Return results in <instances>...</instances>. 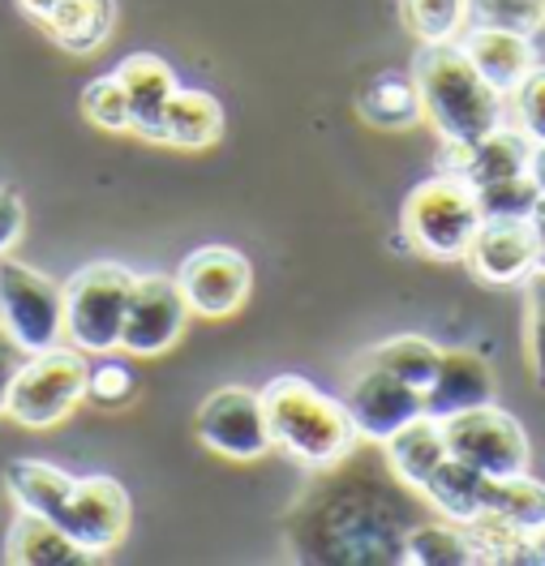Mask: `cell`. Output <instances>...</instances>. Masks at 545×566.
Masks as SVG:
<instances>
[{
    "label": "cell",
    "instance_id": "obj_7",
    "mask_svg": "<svg viewBox=\"0 0 545 566\" xmlns=\"http://www.w3.org/2000/svg\"><path fill=\"white\" fill-rule=\"evenodd\" d=\"M442 433H447V451L469 468H476V472H485V476L528 472V460H533L528 433L499 403H481V408L447 417Z\"/></svg>",
    "mask_w": 545,
    "mask_h": 566
},
{
    "label": "cell",
    "instance_id": "obj_25",
    "mask_svg": "<svg viewBox=\"0 0 545 566\" xmlns=\"http://www.w3.org/2000/svg\"><path fill=\"white\" fill-rule=\"evenodd\" d=\"M403 563H476V549L464 524L434 520V524H412L400 545Z\"/></svg>",
    "mask_w": 545,
    "mask_h": 566
},
{
    "label": "cell",
    "instance_id": "obj_33",
    "mask_svg": "<svg viewBox=\"0 0 545 566\" xmlns=\"http://www.w3.org/2000/svg\"><path fill=\"white\" fill-rule=\"evenodd\" d=\"M22 228H27V207H22V198L0 185V253H9V249L22 241Z\"/></svg>",
    "mask_w": 545,
    "mask_h": 566
},
{
    "label": "cell",
    "instance_id": "obj_35",
    "mask_svg": "<svg viewBox=\"0 0 545 566\" xmlns=\"http://www.w3.org/2000/svg\"><path fill=\"white\" fill-rule=\"evenodd\" d=\"M528 232H533V249H537V271H545V198L528 211Z\"/></svg>",
    "mask_w": 545,
    "mask_h": 566
},
{
    "label": "cell",
    "instance_id": "obj_24",
    "mask_svg": "<svg viewBox=\"0 0 545 566\" xmlns=\"http://www.w3.org/2000/svg\"><path fill=\"white\" fill-rule=\"evenodd\" d=\"M485 511L520 524L524 532H537L545 528V485L533 481L528 472L485 476Z\"/></svg>",
    "mask_w": 545,
    "mask_h": 566
},
{
    "label": "cell",
    "instance_id": "obj_8",
    "mask_svg": "<svg viewBox=\"0 0 545 566\" xmlns=\"http://www.w3.org/2000/svg\"><path fill=\"white\" fill-rule=\"evenodd\" d=\"M198 438L207 451L223 460H262L275 451L271 424L262 408V390L250 387H219L216 395L202 399L198 408Z\"/></svg>",
    "mask_w": 545,
    "mask_h": 566
},
{
    "label": "cell",
    "instance_id": "obj_32",
    "mask_svg": "<svg viewBox=\"0 0 545 566\" xmlns=\"http://www.w3.org/2000/svg\"><path fill=\"white\" fill-rule=\"evenodd\" d=\"M515 99V125L533 142H545V65H533L528 77L511 91Z\"/></svg>",
    "mask_w": 545,
    "mask_h": 566
},
{
    "label": "cell",
    "instance_id": "obj_23",
    "mask_svg": "<svg viewBox=\"0 0 545 566\" xmlns=\"http://www.w3.org/2000/svg\"><path fill=\"white\" fill-rule=\"evenodd\" d=\"M365 360L378 365V369H387V374H396V378H403L408 387L426 390L430 378H434L438 360H442V348H438L434 339H426V335H391V339L374 344L365 353Z\"/></svg>",
    "mask_w": 545,
    "mask_h": 566
},
{
    "label": "cell",
    "instance_id": "obj_31",
    "mask_svg": "<svg viewBox=\"0 0 545 566\" xmlns=\"http://www.w3.org/2000/svg\"><path fill=\"white\" fill-rule=\"evenodd\" d=\"M528 305H524V348H528V369L537 378V387H545V271H533L528 280Z\"/></svg>",
    "mask_w": 545,
    "mask_h": 566
},
{
    "label": "cell",
    "instance_id": "obj_34",
    "mask_svg": "<svg viewBox=\"0 0 545 566\" xmlns=\"http://www.w3.org/2000/svg\"><path fill=\"white\" fill-rule=\"evenodd\" d=\"M22 348L0 331V412H4V395H9V382H13V374H18V365H22Z\"/></svg>",
    "mask_w": 545,
    "mask_h": 566
},
{
    "label": "cell",
    "instance_id": "obj_20",
    "mask_svg": "<svg viewBox=\"0 0 545 566\" xmlns=\"http://www.w3.org/2000/svg\"><path fill=\"white\" fill-rule=\"evenodd\" d=\"M421 497L434 506L442 520L469 524V520H476L485 511V472H476L464 460L447 455L434 468V476L421 485Z\"/></svg>",
    "mask_w": 545,
    "mask_h": 566
},
{
    "label": "cell",
    "instance_id": "obj_17",
    "mask_svg": "<svg viewBox=\"0 0 545 566\" xmlns=\"http://www.w3.org/2000/svg\"><path fill=\"white\" fill-rule=\"evenodd\" d=\"M451 451H447V433H442V421L434 417H417V421H408L403 429H396L387 442H382V460L391 468V476L400 481L403 490H412V494H421V485L434 476V468L447 460Z\"/></svg>",
    "mask_w": 545,
    "mask_h": 566
},
{
    "label": "cell",
    "instance_id": "obj_16",
    "mask_svg": "<svg viewBox=\"0 0 545 566\" xmlns=\"http://www.w3.org/2000/svg\"><path fill=\"white\" fill-rule=\"evenodd\" d=\"M116 82L125 86V99H129V116H134V134L146 142H155V129H159V116L168 99L177 95V73L164 56L155 52H134L116 65Z\"/></svg>",
    "mask_w": 545,
    "mask_h": 566
},
{
    "label": "cell",
    "instance_id": "obj_11",
    "mask_svg": "<svg viewBox=\"0 0 545 566\" xmlns=\"http://www.w3.org/2000/svg\"><path fill=\"white\" fill-rule=\"evenodd\" d=\"M189 305L177 280L168 275H138L129 292V310L120 326V353L129 356H164L185 331Z\"/></svg>",
    "mask_w": 545,
    "mask_h": 566
},
{
    "label": "cell",
    "instance_id": "obj_21",
    "mask_svg": "<svg viewBox=\"0 0 545 566\" xmlns=\"http://www.w3.org/2000/svg\"><path fill=\"white\" fill-rule=\"evenodd\" d=\"M4 485L18 502V511H35V515L56 520V511L65 506L73 490V476L43 460H13L4 468Z\"/></svg>",
    "mask_w": 545,
    "mask_h": 566
},
{
    "label": "cell",
    "instance_id": "obj_15",
    "mask_svg": "<svg viewBox=\"0 0 545 566\" xmlns=\"http://www.w3.org/2000/svg\"><path fill=\"white\" fill-rule=\"evenodd\" d=\"M464 48V56L473 61V70L494 86L511 95L528 70L537 65V48L533 35H520V31H499V27H464V35L455 39Z\"/></svg>",
    "mask_w": 545,
    "mask_h": 566
},
{
    "label": "cell",
    "instance_id": "obj_38",
    "mask_svg": "<svg viewBox=\"0 0 545 566\" xmlns=\"http://www.w3.org/2000/svg\"><path fill=\"white\" fill-rule=\"evenodd\" d=\"M31 4H35L39 13H52V9H56V4H61V0H31Z\"/></svg>",
    "mask_w": 545,
    "mask_h": 566
},
{
    "label": "cell",
    "instance_id": "obj_36",
    "mask_svg": "<svg viewBox=\"0 0 545 566\" xmlns=\"http://www.w3.org/2000/svg\"><path fill=\"white\" fill-rule=\"evenodd\" d=\"M528 177L537 185V193L545 198V142H533V159H528Z\"/></svg>",
    "mask_w": 545,
    "mask_h": 566
},
{
    "label": "cell",
    "instance_id": "obj_28",
    "mask_svg": "<svg viewBox=\"0 0 545 566\" xmlns=\"http://www.w3.org/2000/svg\"><path fill=\"white\" fill-rule=\"evenodd\" d=\"M82 112L95 129H108V134H134V116H129V99H125V86L116 82V73L108 77H95L86 91H82Z\"/></svg>",
    "mask_w": 545,
    "mask_h": 566
},
{
    "label": "cell",
    "instance_id": "obj_30",
    "mask_svg": "<svg viewBox=\"0 0 545 566\" xmlns=\"http://www.w3.org/2000/svg\"><path fill=\"white\" fill-rule=\"evenodd\" d=\"M138 395V374L129 360H116V356H99V365H91V378H86V399L104 403V408H120Z\"/></svg>",
    "mask_w": 545,
    "mask_h": 566
},
{
    "label": "cell",
    "instance_id": "obj_22",
    "mask_svg": "<svg viewBox=\"0 0 545 566\" xmlns=\"http://www.w3.org/2000/svg\"><path fill=\"white\" fill-rule=\"evenodd\" d=\"M357 107H361L365 120L378 125V129H408V125H417V120L426 116L412 73H408V77H403V73H382V77H374L361 91Z\"/></svg>",
    "mask_w": 545,
    "mask_h": 566
},
{
    "label": "cell",
    "instance_id": "obj_12",
    "mask_svg": "<svg viewBox=\"0 0 545 566\" xmlns=\"http://www.w3.org/2000/svg\"><path fill=\"white\" fill-rule=\"evenodd\" d=\"M344 408H348V417H353L361 438L387 442L396 429H403V424L417 421L426 412V390L408 387L403 378L361 360V369L353 374V382L344 390Z\"/></svg>",
    "mask_w": 545,
    "mask_h": 566
},
{
    "label": "cell",
    "instance_id": "obj_27",
    "mask_svg": "<svg viewBox=\"0 0 545 566\" xmlns=\"http://www.w3.org/2000/svg\"><path fill=\"white\" fill-rule=\"evenodd\" d=\"M469 27L537 35L545 27V0H469Z\"/></svg>",
    "mask_w": 545,
    "mask_h": 566
},
{
    "label": "cell",
    "instance_id": "obj_4",
    "mask_svg": "<svg viewBox=\"0 0 545 566\" xmlns=\"http://www.w3.org/2000/svg\"><path fill=\"white\" fill-rule=\"evenodd\" d=\"M86 378L91 360L73 344H52L43 353L22 356L4 395V417L22 429H52L86 399Z\"/></svg>",
    "mask_w": 545,
    "mask_h": 566
},
{
    "label": "cell",
    "instance_id": "obj_18",
    "mask_svg": "<svg viewBox=\"0 0 545 566\" xmlns=\"http://www.w3.org/2000/svg\"><path fill=\"white\" fill-rule=\"evenodd\" d=\"M223 138V104L207 91H185L177 86V95L168 99L155 142L181 146V150H207Z\"/></svg>",
    "mask_w": 545,
    "mask_h": 566
},
{
    "label": "cell",
    "instance_id": "obj_37",
    "mask_svg": "<svg viewBox=\"0 0 545 566\" xmlns=\"http://www.w3.org/2000/svg\"><path fill=\"white\" fill-rule=\"evenodd\" d=\"M533 563H545V528L533 532Z\"/></svg>",
    "mask_w": 545,
    "mask_h": 566
},
{
    "label": "cell",
    "instance_id": "obj_10",
    "mask_svg": "<svg viewBox=\"0 0 545 566\" xmlns=\"http://www.w3.org/2000/svg\"><path fill=\"white\" fill-rule=\"evenodd\" d=\"M56 524L82 545L86 558L112 554L129 532V494L116 476H73V490L56 511Z\"/></svg>",
    "mask_w": 545,
    "mask_h": 566
},
{
    "label": "cell",
    "instance_id": "obj_1",
    "mask_svg": "<svg viewBox=\"0 0 545 566\" xmlns=\"http://www.w3.org/2000/svg\"><path fill=\"white\" fill-rule=\"evenodd\" d=\"M262 408H266L275 451H284L301 468H314V472L339 468L361 442L344 399L318 390L310 378H296V374L271 378L262 387Z\"/></svg>",
    "mask_w": 545,
    "mask_h": 566
},
{
    "label": "cell",
    "instance_id": "obj_2",
    "mask_svg": "<svg viewBox=\"0 0 545 566\" xmlns=\"http://www.w3.org/2000/svg\"><path fill=\"white\" fill-rule=\"evenodd\" d=\"M412 82L421 95V112L438 129L442 142L455 146H473L490 129L503 125V91H494L473 61L464 56V48L451 43H421L417 61H412Z\"/></svg>",
    "mask_w": 545,
    "mask_h": 566
},
{
    "label": "cell",
    "instance_id": "obj_19",
    "mask_svg": "<svg viewBox=\"0 0 545 566\" xmlns=\"http://www.w3.org/2000/svg\"><path fill=\"white\" fill-rule=\"evenodd\" d=\"M4 558L18 566H56V563H91L82 554V545L56 520L35 515V511H18L13 528H9V545Z\"/></svg>",
    "mask_w": 545,
    "mask_h": 566
},
{
    "label": "cell",
    "instance_id": "obj_13",
    "mask_svg": "<svg viewBox=\"0 0 545 566\" xmlns=\"http://www.w3.org/2000/svg\"><path fill=\"white\" fill-rule=\"evenodd\" d=\"M469 271L490 287H515L537 271V249L528 219H481L473 245L464 253Z\"/></svg>",
    "mask_w": 545,
    "mask_h": 566
},
{
    "label": "cell",
    "instance_id": "obj_26",
    "mask_svg": "<svg viewBox=\"0 0 545 566\" xmlns=\"http://www.w3.org/2000/svg\"><path fill=\"white\" fill-rule=\"evenodd\" d=\"M400 18L421 43H451L469 27V0H400Z\"/></svg>",
    "mask_w": 545,
    "mask_h": 566
},
{
    "label": "cell",
    "instance_id": "obj_3",
    "mask_svg": "<svg viewBox=\"0 0 545 566\" xmlns=\"http://www.w3.org/2000/svg\"><path fill=\"white\" fill-rule=\"evenodd\" d=\"M481 202H476V189L460 172H438V177L421 180L408 198H403L400 228L403 241L438 258V262H455L464 258L473 245L476 228H481Z\"/></svg>",
    "mask_w": 545,
    "mask_h": 566
},
{
    "label": "cell",
    "instance_id": "obj_6",
    "mask_svg": "<svg viewBox=\"0 0 545 566\" xmlns=\"http://www.w3.org/2000/svg\"><path fill=\"white\" fill-rule=\"evenodd\" d=\"M0 331L27 356L65 344V283L0 253Z\"/></svg>",
    "mask_w": 545,
    "mask_h": 566
},
{
    "label": "cell",
    "instance_id": "obj_14",
    "mask_svg": "<svg viewBox=\"0 0 545 566\" xmlns=\"http://www.w3.org/2000/svg\"><path fill=\"white\" fill-rule=\"evenodd\" d=\"M494 390H499V382H494V369L485 356L473 348H442V360H438L434 378L426 387V417L447 421L455 412L494 403Z\"/></svg>",
    "mask_w": 545,
    "mask_h": 566
},
{
    "label": "cell",
    "instance_id": "obj_29",
    "mask_svg": "<svg viewBox=\"0 0 545 566\" xmlns=\"http://www.w3.org/2000/svg\"><path fill=\"white\" fill-rule=\"evenodd\" d=\"M476 202L485 219H528V211L537 207V185L533 177H507V180H490V185H473Z\"/></svg>",
    "mask_w": 545,
    "mask_h": 566
},
{
    "label": "cell",
    "instance_id": "obj_9",
    "mask_svg": "<svg viewBox=\"0 0 545 566\" xmlns=\"http://www.w3.org/2000/svg\"><path fill=\"white\" fill-rule=\"evenodd\" d=\"M177 283H181L189 314L219 322L232 318L250 301L254 266H250L245 253H237L232 245H202L181 262Z\"/></svg>",
    "mask_w": 545,
    "mask_h": 566
},
{
    "label": "cell",
    "instance_id": "obj_5",
    "mask_svg": "<svg viewBox=\"0 0 545 566\" xmlns=\"http://www.w3.org/2000/svg\"><path fill=\"white\" fill-rule=\"evenodd\" d=\"M134 271L116 262H91L65 283V339L77 353L108 356L120 348V326L134 292Z\"/></svg>",
    "mask_w": 545,
    "mask_h": 566
}]
</instances>
